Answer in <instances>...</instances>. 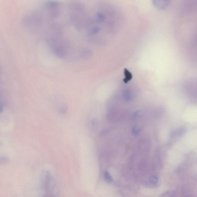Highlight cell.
<instances>
[{
	"label": "cell",
	"mask_w": 197,
	"mask_h": 197,
	"mask_svg": "<svg viewBox=\"0 0 197 197\" xmlns=\"http://www.w3.org/2000/svg\"><path fill=\"white\" fill-rule=\"evenodd\" d=\"M158 179L156 175H152L149 178V181L152 184H156L158 183Z\"/></svg>",
	"instance_id": "ba28073f"
},
{
	"label": "cell",
	"mask_w": 197,
	"mask_h": 197,
	"mask_svg": "<svg viewBox=\"0 0 197 197\" xmlns=\"http://www.w3.org/2000/svg\"><path fill=\"white\" fill-rule=\"evenodd\" d=\"M175 194V193L173 192H167L164 193L162 194L161 196H171L170 195H172V196H175L173 195V194Z\"/></svg>",
	"instance_id": "8fae6325"
},
{
	"label": "cell",
	"mask_w": 197,
	"mask_h": 197,
	"mask_svg": "<svg viewBox=\"0 0 197 197\" xmlns=\"http://www.w3.org/2000/svg\"><path fill=\"white\" fill-rule=\"evenodd\" d=\"M141 130L139 127L135 126L131 129V132L133 136H137L140 133Z\"/></svg>",
	"instance_id": "8992f818"
},
{
	"label": "cell",
	"mask_w": 197,
	"mask_h": 197,
	"mask_svg": "<svg viewBox=\"0 0 197 197\" xmlns=\"http://www.w3.org/2000/svg\"><path fill=\"white\" fill-rule=\"evenodd\" d=\"M42 182L43 188H44L45 194H48L49 196H54L57 194L58 191L57 186L50 173H45Z\"/></svg>",
	"instance_id": "6da1fadb"
},
{
	"label": "cell",
	"mask_w": 197,
	"mask_h": 197,
	"mask_svg": "<svg viewBox=\"0 0 197 197\" xmlns=\"http://www.w3.org/2000/svg\"><path fill=\"white\" fill-rule=\"evenodd\" d=\"M104 180L108 183H111L112 181V178L108 171H106L104 173Z\"/></svg>",
	"instance_id": "277c9868"
},
{
	"label": "cell",
	"mask_w": 197,
	"mask_h": 197,
	"mask_svg": "<svg viewBox=\"0 0 197 197\" xmlns=\"http://www.w3.org/2000/svg\"><path fill=\"white\" fill-rule=\"evenodd\" d=\"M96 18L99 22H102L105 19L106 17L103 13L97 12L96 14Z\"/></svg>",
	"instance_id": "5b68a950"
},
{
	"label": "cell",
	"mask_w": 197,
	"mask_h": 197,
	"mask_svg": "<svg viewBox=\"0 0 197 197\" xmlns=\"http://www.w3.org/2000/svg\"><path fill=\"white\" fill-rule=\"evenodd\" d=\"M61 4V3L59 1L53 0L46 1L44 3L45 6L51 8H56L60 6Z\"/></svg>",
	"instance_id": "3957f363"
},
{
	"label": "cell",
	"mask_w": 197,
	"mask_h": 197,
	"mask_svg": "<svg viewBox=\"0 0 197 197\" xmlns=\"http://www.w3.org/2000/svg\"><path fill=\"white\" fill-rule=\"evenodd\" d=\"M171 0H151L153 6L159 10H164L169 6Z\"/></svg>",
	"instance_id": "7a4b0ae2"
},
{
	"label": "cell",
	"mask_w": 197,
	"mask_h": 197,
	"mask_svg": "<svg viewBox=\"0 0 197 197\" xmlns=\"http://www.w3.org/2000/svg\"><path fill=\"white\" fill-rule=\"evenodd\" d=\"M131 93L130 91L126 90L124 91V97L126 100L129 101L131 99Z\"/></svg>",
	"instance_id": "52a82bcc"
},
{
	"label": "cell",
	"mask_w": 197,
	"mask_h": 197,
	"mask_svg": "<svg viewBox=\"0 0 197 197\" xmlns=\"http://www.w3.org/2000/svg\"><path fill=\"white\" fill-rule=\"evenodd\" d=\"M3 109V105L2 104H1V112H2V110Z\"/></svg>",
	"instance_id": "7c38bea8"
},
{
	"label": "cell",
	"mask_w": 197,
	"mask_h": 197,
	"mask_svg": "<svg viewBox=\"0 0 197 197\" xmlns=\"http://www.w3.org/2000/svg\"><path fill=\"white\" fill-rule=\"evenodd\" d=\"M100 28L98 27H95L92 28L89 32V34L90 35H95L97 34L100 32Z\"/></svg>",
	"instance_id": "30bf717a"
},
{
	"label": "cell",
	"mask_w": 197,
	"mask_h": 197,
	"mask_svg": "<svg viewBox=\"0 0 197 197\" xmlns=\"http://www.w3.org/2000/svg\"><path fill=\"white\" fill-rule=\"evenodd\" d=\"M143 113L141 111H137L136 112L132 115V119L133 120H136V119L138 118L141 117L143 116Z\"/></svg>",
	"instance_id": "9c48e42d"
}]
</instances>
